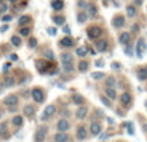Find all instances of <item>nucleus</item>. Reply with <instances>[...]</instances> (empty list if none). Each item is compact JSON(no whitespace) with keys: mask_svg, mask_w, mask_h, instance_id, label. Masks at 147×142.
<instances>
[{"mask_svg":"<svg viewBox=\"0 0 147 142\" xmlns=\"http://www.w3.org/2000/svg\"><path fill=\"white\" fill-rule=\"evenodd\" d=\"M35 68L39 74H53L57 73V67L55 64V60H47V59H36Z\"/></svg>","mask_w":147,"mask_h":142,"instance_id":"1","label":"nucleus"},{"mask_svg":"<svg viewBox=\"0 0 147 142\" xmlns=\"http://www.w3.org/2000/svg\"><path fill=\"white\" fill-rule=\"evenodd\" d=\"M30 98L35 104H43L47 99V91H46L40 85H35L30 89Z\"/></svg>","mask_w":147,"mask_h":142,"instance_id":"2","label":"nucleus"},{"mask_svg":"<svg viewBox=\"0 0 147 142\" xmlns=\"http://www.w3.org/2000/svg\"><path fill=\"white\" fill-rule=\"evenodd\" d=\"M48 132H50V128L46 124H39L35 128V132H34L33 136V142H46L48 136Z\"/></svg>","mask_w":147,"mask_h":142,"instance_id":"3","label":"nucleus"},{"mask_svg":"<svg viewBox=\"0 0 147 142\" xmlns=\"http://www.w3.org/2000/svg\"><path fill=\"white\" fill-rule=\"evenodd\" d=\"M56 114H57V106L56 104H48V106H46V108L43 110V112H42L40 115V121L42 123H46V121H48V120H51L53 116H56Z\"/></svg>","mask_w":147,"mask_h":142,"instance_id":"4","label":"nucleus"},{"mask_svg":"<svg viewBox=\"0 0 147 142\" xmlns=\"http://www.w3.org/2000/svg\"><path fill=\"white\" fill-rule=\"evenodd\" d=\"M89 137V128L86 126V124H78L77 128H76V139L82 142L85 139H87Z\"/></svg>","mask_w":147,"mask_h":142,"instance_id":"5","label":"nucleus"},{"mask_svg":"<svg viewBox=\"0 0 147 142\" xmlns=\"http://www.w3.org/2000/svg\"><path fill=\"white\" fill-rule=\"evenodd\" d=\"M117 100L120 102V106H121L122 108L128 110L129 107L131 106V103H133V95H131V93H129V91H124L119 95V99Z\"/></svg>","mask_w":147,"mask_h":142,"instance_id":"6","label":"nucleus"},{"mask_svg":"<svg viewBox=\"0 0 147 142\" xmlns=\"http://www.w3.org/2000/svg\"><path fill=\"white\" fill-rule=\"evenodd\" d=\"M86 34H87V38L91 39V41H95V39L100 38L103 35V29L98 25H91L86 29Z\"/></svg>","mask_w":147,"mask_h":142,"instance_id":"7","label":"nucleus"},{"mask_svg":"<svg viewBox=\"0 0 147 142\" xmlns=\"http://www.w3.org/2000/svg\"><path fill=\"white\" fill-rule=\"evenodd\" d=\"M103 132V124L100 120H92L89 125V134L91 137H96L99 136Z\"/></svg>","mask_w":147,"mask_h":142,"instance_id":"8","label":"nucleus"},{"mask_svg":"<svg viewBox=\"0 0 147 142\" xmlns=\"http://www.w3.org/2000/svg\"><path fill=\"white\" fill-rule=\"evenodd\" d=\"M56 132H69V129L72 128V123L69 121L68 117H60L56 121Z\"/></svg>","mask_w":147,"mask_h":142,"instance_id":"9","label":"nucleus"},{"mask_svg":"<svg viewBox=\"0 0 147 142\" xmlns=\"http://www.w3.org/2000/svg\"><path fill=\"white\" fill-rule=\"evenodd\" d=\"M57 46L60 48H65V50H70V48H74L76 46V39L72 38L69 35H65L57 42Z\"/></svg>","mask_w":147,"mask_h":142,"instance_id":"10","label":"nucleus"},{"mask_svg":"<svg viewBox=\"0 0 147 142\" xmlns=\"http://www.w3.org/2000/svg\"><path fill=\"white\" fill-rule=\"evenodd\" d=\"M12 137V132L9 129L8 121H1L0 123V141H8Z\"/></svg>","mask_w":147,"mask_h":142,"instance_id":"11","label":"nucleus"},{"mask_svg":"<svg viewBox=\"0 0 147 142\" xmlns=\"http://www.w3.org/2000/svg\"><path fill=\"white\" fill-rule=\"evenodd\" d=\"M20 103V97L17 93H12V94H8L3 100H1V103L3 106L8 107V106H18Z\"/></svg>","mask_w":147,"mask_h":142,"instance_id":"12","label":"nucleus"},{"mask_svg":"<svg viewBox=\"0 0 147 142\" xmlns=\"http://www.w3.org/2000/svg\"><path fill=\"white\" fill-rule=\"evenodd\" d=\"M36 111H38V104L35 103H26L25 106L22 107V115L28 119H31V117L35 116Z\"/></svg>","mask_w":147,"mask_h":142,"instance_id":"13","label":"nucleus"},{"mask_svg":"<svg viewBox=\"0 0 147 142\" xmlns=\"http://www.w3.org/2000/svg\"><path fill=\"white\" fill-rule=\"evenodd\" d=\"M89 116V107L86 104H82V106H77L74 111V117L78 120V121H83Z\"/></svg>","mask_w":147,"mask_h":142,"instance_id":"14","label":"nucleus"},{"mask_svg":"<svg viewBox=\"0 0 147 142\" xmlns=\"http://www.w3.org/2000/svg\"><path fill=\"white\" fill-rule=\"evenodd\" d=\"M9 124L16 129L22 128V126L25 125V116H24V115H20V114H16L14 116H12Z\"/></svg>","mask_w":147,"mask_h":142,"instance_id":"15","label":"nucleus"},{"mask_svg":"<svg viewBox=\"0 0 147 142\" xmlns=\"http://www.w3.org/2000/svg\"><path fill=\"white\" fill-rule=\"evenodd\" d=\"M53 142H72V137L68 132H56L52 136Z\"/></svg>","mask_w":147,"mask_h":142,"instance_id":"16","label":"nucleus"},{"mask_svg":"<svg viewBox=\"0 0 147 142\" xmlns=\"http://www.w3.org/2000/svg\"><path fill=\"white\" fill-rule=\"evenodd\" d=\"M103 94L106 95V97H108L112 102H116V100L119 99V93H117L116 87L104 86V89H103Z\"/></svg>","mask_w":147,"mask_h":142,"instance_id":"17","label":"nucleus"},{"mask_svg":"<svg viewBox=\"0 0 147 142\" xmlns=\"http://www.w3.org/2000/svg\"><path fill=\"white\" fill-rule=\"evenodd\" d=\"M94 46H95L98 52H107V51H108V41H106L104 38L95 39Z\"/></svg>","mask_w":147,"mask_h":142,"instance_id":"18","label":"nucleus"},{"mask_svg":"<svg viewBox=\"0 0 147 142\" xmlns=\"http://www.w3.org/2000/svg\"><path fill=\"white\" fill-rule=\"evenodd\" d=\"M70 100H72V103L74 106H82V104H86V102H87L86 97L80 94V93H74L72 95V98H70Z\"/></svg>","mask_w":147,"mask_h":142,"instance_id":"19","label":"nucleus"},{"mask_svg":"<svg viewBox=\"0 0 147 142\" xmlns=\"http://www.w3.org/2000/svg\"><path fill=\"white\" fill-rule=\"evenodd\" d=\"M112 25H113L115 29H121L125 26V17L122 16L121 13L116 14V16L112 18Z\"/></svg>","mask_w":147,"mask_h":142,"instance_id":"20","label":"nucleus"},{"mask_svg":"<svg viewBox=\"0 0 147 142\" xmlns=\"http://www.w3.org/2000/svg\"><path fill=\"white\" fill-rule=\"evenodd\" d=\"M90 69V62L89 60H85V59H81L77 64V70L80 73H86Z\"/></svg>","mask_w":147,"mask_h":142,"instance_id":"21","label":"nucleus"},{"mask_svg":"<svg viewBox=\"0 0 147 142\" xmlns=\"http://www.w3.org/2000/svg\"><path fill=\"white\" fill-rule=\"evenodd\" d=\"M17 85V81H16V77L13 74H7L4 77V86L7 89H11V87H14Z\"/></svg>","mask_w":147,"mask_h":142,"instance_id":"22","label":"nucleus"},{"mask_svg":"<svg viewBox=\"0 0 147 142\" xmlns=\"http://www.w3.org/2000/svg\"><path fill=\"white\" fill-rule=\"evenodd\" d=\"M130 41H131V34L130 33L124 31V33H121L119 35V42L121 43L122 46H129L130 45Z\"/></svg>","mask_w":147,"mask_h":142,"instance_id":"23","label":"nucleus"},{"mask_svg":"<svg viewBox=\"0 0 147 142\" xmlns=\"http://www.w3.org/2000/svg\"><path fill=\"white\" fill-rule=\"evenodd\" d=\"M144 50H146V43H144V39L143 38H139L138 41H137V47H136L137 56H138V57H142Z\"/></svg>","mask_w":147,"mask_h":142,"instance_id":"24","label":"nucleus"},{"mask_svg":"<svg viewBox=\"0 0 147 142\" xmlns=\"http://www.w3.org/2000/svg\"><path fill=\"white\" fill-rule=\"evenodd\" d=\"M60 62L61 64H68V63L74 62V55L70 52H61L60 53Z\"/></svg>","mask_w":147,"mask_h":142,"instance_id":"25","label":"nucleus"},{"mask_svg":"<svg viewBox=\"0 0 147 142\" xmlns=\"http://www.w3.org/2000/svg\"><path fill=\"white\" fill-rule=\"evenodd\" d=\"M137 77L139 81H147V65H141L137 68Z\"/></svg>","mask_w":147,"mask_h":142,"instance_id":"26","label":"nucleus"},{"mask_svg":"<svg viewBox=\"0 0 147 142\" xmlns=\"http://www.w3.org/2000/svg\"><path fill=\"white\" fill-rule=\"evenodd\" d=\"M103 84L104 86H111V87H116L117 85V80L115 76H106V77L103 78Z\"/></svg>","mask_w":147,"mask_h":142,"instance_id":"27","label":"nucleus"},{"mask_svg":"<svg viewBox=\"0 0 147 142\" xmlns=\"http://www.w3.org/2000/svg\"><path fill=\"white\" fill-rule=\"evenodd\" d=\"M76 56L80 59H85L87 56V53H89V50H87L86 46H78L77 48H76Z\"/></svg>","mask_w":147,"mask_h":142,"instance_id":"28","label":"nucleus"},{"mask_svg":"<svg viewBox=\"0 0 147 142\" xmlns=\"http://www.w3.org/2000/svg\"><path fill=\"white\" fill-rule=\"evenodd\" d=\"M33 22V17L29 16V14H22V16L18 18V25L25 26V25H30Z\"/></svg>","mask_w":147,"mask_h":142,"instance_id":"29","label":"nucleus"},{"mask_svg":"<svg viewBox=\"0 0 147 142\" xmlns=\"http://www.w3.org/2000/svg\"><path fill=\"white\" fill-rule=\"evenodd\" d=\"M99 99H100V102H102V103L107 107V108H113V102H112L108 97H106L103 93H102V94H99Z\"/></svg>","mask_w":147,"mask_h":142,"instance_id":"30","label":"nucleus"},{"mask_svg":"<svg viewBox=\"0 0 147 142\" xmlns=\"http://www.w3.org/2000/svg\"><path fill=\"white\" fill-rule=\"evenodd\" d=\"M51 8L53 11H61V9H64V0H52L51 1Z\"/></svg>","mask_w":147,"mask_h":142,"instance_id":"31","label":"nucleus"},{"mask_svg":"<svg viewBox=\"0 0 147 142\" xmlns=\"http://www.w3.org/2000/svg\"><path fill=\"white\" fill-rule=\"evenodd\" d=\"M51 18H52V21H53L55 25H64V22H65L64 14H53Z\"/></svg>","mask_w":147,"mask_h":142,"instance_id":"32","label":"nucleus"},{"mask_svg":"<svg viewBox=\"0 0 147 142\" xmlns=\"http://www.w3.org/2000/svg\"><path fill=\"white\" fill-rule=\"evenodd\" d=\"M11 43H12V46H14L16 48H18V47H21L22 46V39H21V37L20 35H12L11 37Z\"/></svg>","mask_w":147,"mask_h":142,"instance_id":"33","label":"nucleus"},{"mask_svg":"<svg viewBox=\"0 0 147 142\" xmlns=\"http://www.w3.org/2000/svg\"><path fill=\"white\" fill-rule=\"evenodd\" d=\"M31 31H33V28L29 25H25V26H21L18 30L20 35H22V37H29L31 34Z\"/></svg>","mask_w":147,"mask_h":142,"instance_id":"34","label":"nucleus"},{"mask_svg":"<svg viewBox=\"0 0 147 142\" xmlns=\"http://www.w3.org/2000/svg\"><path fill=\"white\" fill-rule=\"evenodd\" d=\"M87 18H89V16H87V12L80 11L77 13V22L78 24H85L87 21Z\"/></svg>","mask_w":147,"mask_h":142,"instance_id":"35","label":"nucleus"},{"mask_svg":"<svg viewBox=\"0 0 147 142\" xmlns=\"http://www.w3.org/2000/svg\"><path fill=\"white\" fill-rule=\"evenodd\" d=\"M125 11H126V14H128V17H130V18H133V17L137 16V8L134 5H126V8H125Z\"/></svg>","mask_w":147,"mask_h":142,"instance_id":"36","label":"nucleus"},{"mask_svg":"<svg viewBox=\"0 0 147 142\" xmlns=\"http://www.w3.org/2000/svg\"><path fill=\"white\" fill-rule=\"evenodd\" d=\"M106 76H107L106 73H104V72H100V70H98V72H92V73H91V78H92L94 81H102L103 78L106 77Z\"/></svg>","mask_w":147,"mask_h":142,"instance_id":"37","label":"nucleus"},{"mask_svg":"<svg viewBox=\"0 0 147 142\" xmlns=\"http://www.w3.org/2000/svg\"><path fill=\"white\" fill-rule=\"evenodd\" d=\"M86 9H87V14H90V16H96L98 13V8L95 7V4H87L86 5Z\"/></svg>","mask_w":147,"mask_h":142,"instance_id":"38","label":"nucleus"},{"mask_svg":"<svg viewBox=\"0 0 147 142\" xmlns=\"http://www.w3.org/2000/svg\"><path fill=\"white\" fill-rule=\"evenodd\" d=\"M63 70L65 73H72L76 70V67L73 63H68V64H63Z\"/></svg>","mask_w":147,"mask_h":142,"instance_id":"39","label":"nucleus"},{"mask_svg":"<svg viewBox=\"0 0 147 142\" xmlns=\"http://www.w3.org/2000/svg\"><path fill=\"white\" fill-rule=\"evenodd\" d=\"M43 56H45V59H47V60H55V53H53L52 50H46L45 52H43Z\"/></svg>","mask_w":147,"mask_h":142,"instance_id":"40","label":"nucleus"},{"mask_svg":"<svg viewBox=\"0 0 147 142\" xmlns=\"http://www.w3.org/2000/svg\"><path fill=\"white\" fill-rule=\"evenodd\" d=\"M28 46L29 48H35L36 46H38V39L36 38H29V42H28Z\"/></svg>","mask_w":147,"mask_h":142,"instance_id":"41","label":"nucleus"},{"mask_svg":"<svg viewBox=\"0 0 147 142\" xmlns=\"http://www.w3.org/2000/svg\"><path fill=\"white\" fill-rule=\"evenodd\" d=\"M111 67H112V69L113 70H117V72H119V70H121L122 65H121V63H119V62H113L111 64Z\"/></svg>","mask_w":147,"mask_h":142,"instance_id":"42","label":"nucleus"},{"mask_svg":"<svg viewBox=\"0 0 147 142\" xmlns=\"http://www.w3.org/2000/svg\"><path fill=\"white\" fill-rule=\"evenodd\" d=\"M18 106H8L7 107V112H9V114H16V112H18Z\"/></svg>","mask_w":147,"mask_h":142,"instance_id":"43","label":"nucleus"},{"mask_svg":"<svg viewBox=\"0 0 147 142\" xmlns=\"http://www.w3.org/2000/svg\"><path fill=\"white\" fill-rule=\"evenodd\" d=\"M86 5L87 4L85 3V0H78V7L80 8H86Z\"/></svg>","mask_w":147,"mask_h":142,"instance_id":"44","label":"nucleus"},{"mask_svg":"<svg viewBox=\"0 0 147 142\" xmlns=\"http://www.w3.org/2000/svg\"><path fill=\"white\" fill-rule=\"evenodd\" d=\"M12 18H13V16H12V14H8V16L1 17V21H11Z\"/></svg>","mask_w":147,"mask_h":142,"instance_id":"45","label":"nucleus"},{"mask_svg":"<svg viewBox=\"0 0 147 142\" xmlns=\"http://www.w3.org/2000/svg\"><path fill=\"white\" fill-rule=\"evenodd\" d=\"M47 31L51 34V35H56V33H57V31H56V29H53V28H48Z\"/></svg>","mask_w":147,"mask_h":142,"instance_id":"46","label":"nucleus"},{"mask_svg":"<svg viewBox=\"0 0 147 142\" xmlns=\"http://www.w3.org/2000/svg\"><path fill=\"white\" fill-rule=\"evenodd\" d=\"M11 60H13V62H17V60H18V56H17L16 53H11Z\"/></svg>","mask_w":147,"mask_h":142,"instance_id":"47","label":"nucleus"},{"mask_svg":"<svg viewBox=\"0 0 147 142\" xmlns=\"http://www.w3.org/2000/svg\"><path fill=\"white\" fill-rule=\"evenodd\" d=\"M9 67H11V63H5V64H4V72H7V70L9 69Z\"/></svg>","mask_w":147,"mask_h":142,"instance_id":"48","label":"nucleus"},{"mask_svg":"<svg viewBox=\"0 0 147 142\" xmlns=\"http://www.w3.org/2000/svg\"><path fill=\"white\" fill-rule=\"evenodd\" d=\"M95 65H98V67H102V65H103V60H96V62H95Z\"/></svg>","mask_w":147,"mask_h":142,"instance_id":"49","label":"nucleus"},{"mask_svg":"<svg viewBox=\"0 0 147 142\" xmlns=\"http://www.w3.org/2000/svg\"><path fill=\"white\" fill-rule=\"evenodd\" d=\"M0 108H1V104H0ZM4 114H5V111H4V110H1V111H0V119L4 116Z\"/></svg>","mask_w":147,"mask_h":142,"instance_id":"50","label":"nucleus"},{"mask_svg":"<svg viewBox=\"0 0 147 142\" xmlns=\"http://www.w3.org/2000/svg\"><path fill=\"white\" fill-rule=\"evenodd\" d=\"M134 3H136L137 5H142V0H134Z\"/></svg>","mask_w":147,"mask_h":142,"instance_id":"51","label":"nucleus"},{"mask_svg":"<svg viewBox=\"0 0 147 142\" xmlns=\"http://www.w3.org/2000/svg\"><path fill=\"white\" fill-rule=\"evenodd\" d=\"M7 29H8V26L5 25V26H3V28H0V31H5Z\"/></svg>","mask_w":147,"mask_h":142,"instance_id":"52","label":"nucleus"},{"mask_svg":"<svg viewBox=\"0 0 147 142\" xmlns=\"http://www.w3.org/2000/svg\"><path fill=\"white\" fill-rule=\"evenodd\" d=\"M143 132H147V125H144V126H143Z\"/></svg>","mask_w":147,"mask_h":142,"instance_id":"53","label":"nucleus"},{"mask_svg":"<svg viewBox=\"0 0 147 142\" xmlns=\"http://www.w3.org/2000/svg\"><path fill=\"white\" fill-rule=\"evenodd\" d=\"M117 142H125V141H121V139H120V141H117Z\"/></svg>","mask_w":147,"mask_h":142,"instance_id":"54","label":"nucleus"},{"mask_svg":"<svg viewBox=\"0 0 147 142\" xmlns=\"http://www.w3.org/2000/svg\"><path fill=\"white\" fill-rule=\"evenodd\" d=\"M11 1H16V0H11Z\"/></svg>","mask_w":147,"mask_h":142,"instance_id":"55","label":"nucleus"},{"mask_svg":"<svg viewBox=\"0 0 147 142\" xmlns=\"http://www.w3.org/2000/svg\"><path fill=\"white\" fill-rule=\"evenodd\" d=\"M48 142H53V141H48Z\"/></svg>","mask_w":147,"mask_h":142,"instance_id":"56","label":"nucleus"},{"mask_svg":"<svg viewBox=\"0 0 147 142\" xmlns=\"http://www.w3.org/2000/svg\"><path fill=\"white\" fill-rule=\"evenodd\" d=\"M0 1H1V0H0Z\"/></svg>","mask_w":147,"mask_h":142,"instance_id":"57","label":"nucleus"}]
</instances>
